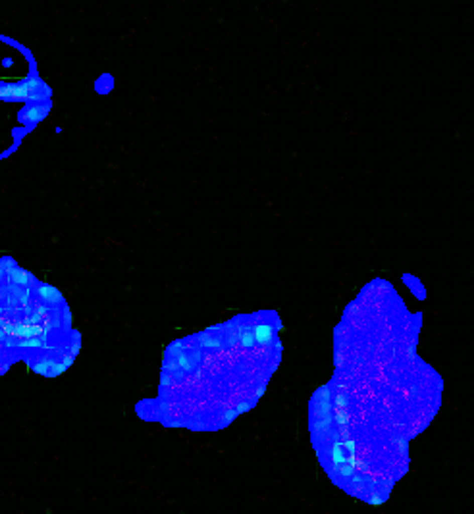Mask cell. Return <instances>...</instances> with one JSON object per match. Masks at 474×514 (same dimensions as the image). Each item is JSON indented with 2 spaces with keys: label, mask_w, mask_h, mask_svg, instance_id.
Listing matches in <instances>:
<instances>
[{
  "label": "cell",
  "mask_w": 474,
  "mask_h": 514,
  "mask_svg": "<svg viewBox=\"0 0 474 514\" xmlns=\"http://www.w3.org/2000/svg\"><path fill=\"white\" fill-rule=\"evenodd\" d=\"M37 295L41 297V301H45L47 304H60L64 303L62 295H60L58 289H54L52 285H39L37 289Z\"/></svg>",
  "instance_id": "cell-2"
},
{
  "label": "cell",
  "mask_w": 474,
  "mask_h": 514,
  "mask_svg": "<svg viewBox=\"0 0 474 514\" xmlns=\"http://www.w3.org/2000/svg\"><path fill=\"white\" fill-rule=\"evenodd\" d=\"M253 333H255V341H259L262 345H268L274 337V329H272V326H268V324H259V326L253 329Z\"/></svg>",
  "instance_id": "cell-4"
},
{
  "label": "cell",
  "mask_w": 474,
  "mask_h": 514,
  "mask_svg": "<svg viewBox=\"0 0 474 514\" xmlns=\"http://www.w3.org/2000/svg\"><path fill=\"white\" fill-rule=\"evenodd\" d=\"M48 108L50 106H45V104H31L27 106L24 112H22V119L24 121H41L43 117L48 114Z\"/></svg>",
  "instance_id": "cell-1"
},
{
  "label": "cell",
  "mask_w": 474,
  "mask_h": 514,
  "mask_svg": "<svg viewBox=\"0 0 474 514\" xmlns=\"http://www.w3.org/2000/svg\"><path fill=\"white\" fill-rule=\"evenodd\" d=\"M201 343H202V347H218V345H220V343H218V339H208L206 337V333H202Z\"/></svg>",
  "instance_id": "cell-6"
},
{
  "label": "cell",
  "mask_w": 474,
  "mask_h": 514,
  "mask_svg": "<svg viewBox=\"0 0 474 514\" xmlns=\"http://www.w3.org/2000/svg\"><path fill=\"white\" fill-rule=\"evenodd\" d=\"M251 409V405H249V403H241V405H239V407H237V412H239V414H241V412H243V410H249Z\"/></svg>",
  "instance_id": "cell-8"
},
{
  "label": "cell",
  "mask_w": 474,
  "mask_h": 514,
  "mask_svg": "<svg viewBox=\"0 0 474 514\" xmlns=\"http://www.w3.org/2000/svg\"><path fill=\"white\" fill-rule=\"evenodd\" d=\"M6 274L10 276V281L16 283V285H25V287H29L31 283H35L33 276H31L29 272L22 270V268H12V270H8Z\"/></svg>",
  "instance_id": "cell-3"
},
{
  "label": "cell",
  "mask_w": 474,
  "mask_h": 514,
  "mask_svg": "<svg viewBox=\"0 0 474 514\" xmlns=\"http://www.w3.org/2000/svg\"><path fill=\"white\" fill-rule=\"evenodd\" d=\"M2 276H4V270L0 268V278H2Z\"/></svg>",
  "instance_id": "cell-10"
},
{
  "label": "cell",
  "mask_w": 474,
  "mask_h": 514,
  "mask_svg": "<svg viewBox=\"0 0 474 514\" xmlns=\"http://www.w3.org/2000/svg\"><path fill=\"white\" fill-rule=\"evenodd\" d=\"M170 381H172V377H168L166 374L162 375V386H168V383H170Z\"/></svg>",
  "instance_id": "cell-9"
},
{
  "label": "cell",
  "mask_w": 474,
  "mask_h": 514,
  "mask_svg": "<svg viewBox=\"0 0 474 514\" xmlns=\"http://www.w3.org/2000/svg\"><path fill=\"white\" fill-rule=\"evenodd\" d=\"M241 343H243V347H251L255 343V333L253 331H243L241 333Z\"/></svg>",
  "instance_id": "cell-5"
},
{
  "label": "cell",
  "mask_w": 474,
  "mask_h": 514,
  "mask_svg": "<svg viewBox=\"0 0 474 514\" xmlns=\"http://www.w3.org/2000/svg\"><path fill=\"white\" fill-rule=\"evenodd\" d=\"M20 347H43V343H41V339L31 337L29 341H24V343H20Z\"/></svg>",
  "instance_id": "cell-7"
}]
</instances>
